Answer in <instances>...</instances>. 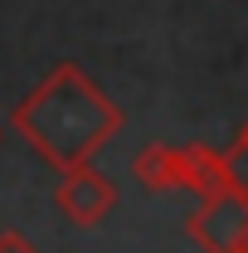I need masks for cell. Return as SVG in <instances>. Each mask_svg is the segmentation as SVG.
<instances>
[{"mask_svg": "<svg viewBox=\"0 0 248 253\" xmlns=\"http://www.w3.org/2000/svg\"><path fill=\"white\" fill-rule=\"evenodd\" d=\"M54 205H59L63 219L83 224V229H93L112 214V205H117V185L97 170V166H73V170H63L59 175V190H54Z\"/></svg>", "mask_w": 248, "mask_h": 253, "instance_id": "cell-3", "label": "cell"}, {"mask_svg": "<svg viewBox=\"0 0 248 253\" xmlns=\"http://www.w3.org/2000/svg\"><path fill=\"white\" fill-rule=\"evenodd\" d=\"M122 107L97 88L78 63H59L49 68V78L30 88V97H20L10 107V126L30 141L54 170H73L93 156L107 136L122 131Z\"/></svg>", "mask_w": 248, "mask_h": 253, "instance_id": "cell-1", "label": "cell"}, {"mask_svg": "<svg viewBox=\"0 0 248 253\" xmlns=\"http://www.w3.org/2000/svg\"><path fill=\"white\" fill-rule=\"evenodd\" d=\"M224 190L248 195V131H239L234 146L224 151Z\"/></svg>", "mask_w": 248, "mask_h": 253, "instance_id": "cell-6", "label": "cell"}, {"mask_svg": "<svg viewBox=\"0 0 248 253\" xmlns=\"http://www.w3.org/2000/svg\"><path fill=\"white\" fill-rule=\"evenodd\" d=\"M0 253H39V249H30V244H25V234L5 229V234H0Z\"/></svg>", "mask_w": 248, "mask_h": 253, "instance_id": "cell-7", "label": "cell"}, {"mask_svg": "<svg viewBox=\"0 0 248 253\" xmlns=\"http://www.w3.org/2000/svg\"><path fill=\"white\" fill-rule=\"evenodd\" d=\"M185 229H190V239L205 253H244L248 195H239V190H214V195H205Z\"/></svg>", "mask_w": 248, "mask_h": 253, "instance_id": "cell-2", "label": "cell"}, {"mask_svg": "<svg viewBox=\"0 0 248 253\" xmlns=\"http://www.w3.org/2000/svg\"><path fill=\"white\" fill-rule=\"evenodd\" d=\"M180 161H185V180L180 185L195 190L200 200L224 190V151L205 146V141H190V146H180Z\"/></svg>", "mask_w": 248, "mask_h": 253, "instance_id": "cell-5", "label": "cell"}, {"mask_svg": "<svg viewBox=\"0 0 248 253\" xmlns=\"http://www.w3.org/2000/svg\"><path fill=\"white\" fill-rule=\"evenodd\" d=\"M244 253H248V239H244Z\"/></svg>", "mask_w": 248, "mask_h": 253, "instance_id": "cell-8", "label": "cell"}, {"mask_svg": "<svg viewBox=\"0 0 248 253\" xmlns=\"http://www.w3.org/2000/svg\"><path fill=\"white\" fill-rule=\"evenodd\" d=\"M244 131H248V126H244Z\"/></svg>", "mask_w": 248, "mask_h": 253, "instance_id": "cell-9", "label": "cell"}, {"mask_svg": "<svg viewBox=\"0 0 248 253\" xmlns=\"http://www.w3.org/2000/svg\"><path fill=\"white\" fill-rule=\"evenodd\" d=\"M131 175L146 190H180L185 180V161H180V146H165V141H151L131 156Z\"/></svg>", "mask_w": 248, "mask_h": 253, "instance_id": "cell-4", "label": "cell"}]
</instances>
